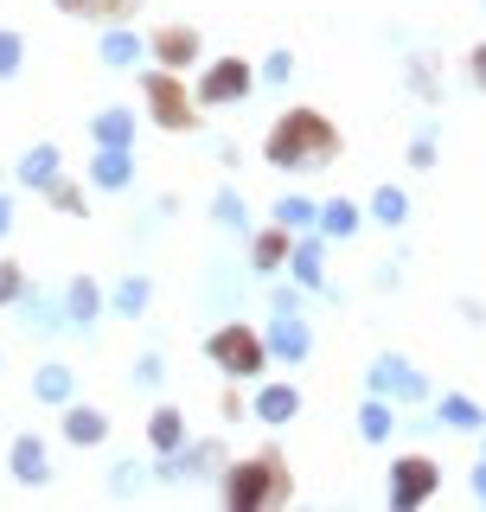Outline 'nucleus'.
I'll use <instances>...</instances> for the list:
<instances>
[{
  "label": "nucleus",
  "instance_id": "obj_30",
  "mask_svg": "<svg viewBox=\"0 0 486 512\" xmlns=\"http://www.w3.org/2000/svg\"><path fill=\"white\" fill-rule=\"evenodd\" d=\"M141 0H58V13H71V20H128Z\"/></svg>",
  "mask_w": 486,
  "mask_h": 512
},
{
  "label": "nucleus",
  "instance_id": "obj_6",
  "mask_svg": "<svg viewBox=\"0 0 486 512\" xmlns=\"http://www.w3.org/2000/svg\"><path fill=\"white\" fill-rule=\"evenodd\" d=\"M435 493H442V461H435V455H397V461H391V480H384V500H391L397 512H410V506H429Z\"/></svg>",
  "mask_w": 486,
  "mask_h": 512
},
{
  "label": "nucleus",
  "instance_id": "obj_14",
  "mask_svg": "<svg viewBox=\"0 0 486 512\" xmlns=\"http://www.w3.org/2000/svg\"><path fill=\"white\" fill-rule=\"evenodd\" d=\"M288 250H295V231H288V224H263V231H250V269H256V276L288 269Z\"/></svg>",
  "mask_w": 486,
  "mask_h": 512
},
{
  "label": "nucleus",
  "instance_id": "obj_3",
  "mask_svg": "<svg viewBox=\"0 0 486 512\" xmlns=\"http://www.w3.org/2000/svg\"><path fill=\"white\" fill-rule=\"evenodd\" d=\"M205 359L218 365L231 384H243V378H263L269 372V340H263V327H243V320H218L212 333H205Z\"/></svg>",
  "mask_w": 486,
  "mask_h": 512
},
{
  "label": "nucleus",
  "instance_id": "obj_26",
  "mask_svg": "<svg viewBox=\"0 0 486 512\" xmlns=\"http://www.w3.org/2000/svg\"><path fill=\"white\" fill-rule=\"evenodd\" d=\"M365 218L384 224V231H403V224H410V192H403V186H378L371 205H365Z\"/></svg>",
  "mask_w": 486,
  "mask_h": 512
},
{
  "label": "nucleus",
  "instance_id": "obj_7",
  "mask_svg": "<svg viewBox=\"0 0 486 512\" xmlns=\"http://www.w3.org/2000/svg\"><path fill=\"white\" fill-rule=\"evenodd\" d=\"M160 461V480H173V487H180V480H212V474H224V442L218 436H186L180 448H173V455H154Z\"/></svg>",
  "mask_w": 486,
  "mask_h": 512
},
{
  "label": "nucleus",
  "instance_id": "obj_19",
  "mask_svg": "<svg viewBox=\"0 0 486 512\" xmlns=\"http://www.w3.org/2000/svg\"><path fill=\"white\" fill-rule=\"evenodd\" d=\"M141 128V109H96L90 116V141L96 148H128Z\"/></svg>",
  "mask_w": 486,
  "mask_h": 512
},
{
  "label": "nucleus",
  "instance_id": "obj_13",
  "mask_svg": "<svg viewBox=\"0 0 486 512\" xmlns=\"http://www.w3.org/2000/svg\"><path fill=\"white\" fill-rule=\"evenodd\" d=\"M7 468H13V480H20V487H45V480H52V448H45L39 436H13Z\"/></svg>",
  "mask_w": 486,
  "mask_h": 512
},
{
  "label": "nucleus",
  "instance_id": "obj_29",
  "mask_svg": "<svg viewBox=\"0 0 486 512\" xmlns=\"http://www.w3.org/2000/svg\"><path fill=\"white\" fill-rule=\"evenodd\" d=\"M269 212H275V224H288V231H314V224H320V205L307 199V192H282Z\"/></svg>",
  "mask_w": 486,
  "mask_h": 512
},
{
  "label": "nucleus",
  "instance_id": "obj_10",
  "mask_svg": "<svg viewBox=\"0 0 486 512\" xmlns=\"http://www.w3.org/2000/svg\"><path fill=\"white\" fill-rule=\"evenodd\" d=\"M263 340H269V359L275 365H301L307 352H314V327H307V314H269V327H263Z\"/></svg>",
  "mask_w": 486,
  "mask_h": 512
},
{
  "label": "nucleus",
  "instance_id": "obj_21",
  "mask_svg": "<svg viewBox=\"0 0 486 512\" xmlns=\"http://www.w3.org/2000/svg\"><path fill=\"white\" fill-rule=\"evenodd\" d=\"M435 423L455 429V436H480V429H486V410H480L467 391H448L442 404H435Z\"/></svg>",
  "mask_w": 486,
  "mask_h": 512
},
{
  "label": "nucleus",
  "instance_id": "obj_40",
  "mask_svg": "<svg viewBox=\"0 0 486 512\" xmlns=\"http://www.w3.org/2000/svg\"><path fill=\"white\" fill-rule=\"evenodd\" d=\"M295 308H301V282H295V288L275 282V288H269V314H295Z\"/></svg>",
  "mask_w": 486,
  "mask_h": 512
},
{
  "label": "nucleus",
  "instance_id": "obj_5",
  "mask_svg": "<svg viewBox=\"0 0 486 512\" xmlns=\"http://www.w3.org/2000/svg\"><path fill=\"white\" fill-rule=\"evenodd\" d=\"M256 90V71L243 58H212L199 77H192V96H199V109H243Z\"/></svg>",
  "mask_w": 486,
  "mask_h": 512
},
{
  "label": "nucleus",
  "instance_id": "obj_24",
  "mask_svg": "<svg viewBox=\"0 0 486 512\" xmlns=\"http://www.w3.org/2000/svg\"><path fill=\"white\" fill-rule=\"evenodd\" d=\"M192 436V423H186V410H173V404H160L154 416H148V448L154 455H173V448H180Z\"/></svg>",
  "mask_w": 486,
  "mask_h": 512
},
{
  "label": "nucleus",
  "instance_id": "obj_38",
  "mask_svg": "<svg viewBox=\"0 0 486 512\" xmlns=\"http://www.w3.org/2000/svg\"><path fill=\"white\" fill-rule=\"evenodd\" d=\"M141 487V461H109V493H135Z\"/></svg>",
  "mask_w": 486,
  "mask_h": 512
},
{
  "label": "nucleus",
  "instance_id": "obj_34",
  "mask_svg": "<svg viewBox=\"0 0 486 512\" xmlns=\"http://www.w3.org/2000/svg\"><path fill=\"white\" fill-rule=\"evenodd\" d=\"M20 58H26V39L13 26H0V77H20Z\"/></svg>",
  "mask_w": 486,
  "mask_h": 512
},
{
  "label": "nucleus",
  "instance_id": "obj_35",
  "mask_svg": "<svg viewBox=\"0 0 486 512\" xmlns=\"http://www.w3.org/2000/svg\"><path fill=\"white\" fill-rule=\"evenodd\" d=\"M20 295H26V263H13V256H7V263H0V308H13Z\"/></svg>",
  "mask_w": 486,
  "mask_h": 512
},
{
  "label": "nucleus",
  "instance_id": "obj_32",
  "mask_svg": "<svg viewBox=\"0 0 486 512\" xmlns=\"http://www.w3.org/2000/svg\"><path fill=\"white\" fill-rule=\"evenodd\" d=\"M403 77H410V90L423 96L429 109L442 103V84H435V64H429V58H403Z\"/></svg>",
  "mask_w": 486,
  "mask_h": 512
},
{
  "label": "nucleus",
  "instance_id": "obj_23",
  "mask_svg": "<svg viewBox=\"0 0 486 512\" xmlns=\"http://www.w3.org/2000/svg\"><path fill=\"white\" fill-rule=\"evenodd\" d=\"M71 391H77V372H71V365H64V359H45L39 365V372H32V397H39V404H71Z\"/></svg>",
  "mask_w": 486,
  "mask_h": 512
},
{
  "label": "nucleus",
  "instance_id": "obj_45",
  "mask_svg": "<svg viewBox=\"0 0 486 512\" xmlns=\"http://www.w3.org/2000/svg\"><path fill=\"white\" fill-rule=\"evenodd\" d=\"M480 442H486V429H480Z\"/></svg>",
  "mask_w": 486,
  "mask_h": 512
},
{
  "label": "nucleus",
  "instance_id": "obj_17",
  "mask_svg": "<svg viewBox=\"0 0 486 512\" xmlns=\"http://www.w3.org/2000/svg\"><path fill=\"white\" fill-rule=\"evenodd\" d=\"M64 442H71V448H103V442H109V410H96V404H64Z\"/></svg>",
  "mask_w": 486,
  "mask_h": 512
},
{
  "label": "nucleus",
  "instance_id": "obj_1",
  "mask_svg": "<svg viewBox=\"0 0 486 512\" xmlns=\"http://www.w3.org/2000/svg\"><path fill=\"white\" fill-rule=\"evenodd\" d=\"M263 160L275 173H320L339 160V128L320 109H282L263 135Z\"/></svg>",
  "mask_w": 486,
  "mask_h": 512
},
{
  "label": "nucleus",
  "instance_id": "obj_33",
  "mask_svg": "<svg viewBox=\"0 0 486 512\" xmlns=\"http://www.w3.org/2000/svg\"><path fill=\"white\" fill-rule=\"evenodd\" d=\"M45 199H52L64 218H84V205H90V199H84V186H77V180H64V173H58L52 186H45Z\"/></svg>",
  "mask_w": 486,
  "mask_h": 512
},
{
  "label": "nucleus",
  "instance_id": "obj_42",
  "mask_svg": "<svg viewBox=\"0 0 486 512\" xmlns=\"http://www.w3.org/2000/svg\"><path fill=\"white\" fill-rule=\"evenodd\" d=\"M218 416H224V423H243V397L224 391V397H218Z\"/></svg>",
  "mask_w": 486,
  "mask_h": 512
},
{
  "label": "nucleus",
  "instance_id": "obj_37",
  "mask_svg": "<svg viewBox=\"0 0 486 512\" xmlns=\"http://www.w3.org/2000/svg\"><path fill=\"white\" fill-rule=\"evenodd\" d=\"M410 167H416V173H429V167H435V122L416 128V141H410Z\"/></svg>",
  "mask_w": 486,
  "mask_h": 512
},
{
  "label": "nucleus",
  "instance_id": "obj_11",
  "mask_svg": "<svg viewBox=\"0 0 486 512\" xmlns=\"http://www.w3.org/2000/svg\"><path fill=\"white\" fill-rule=\"evenodd\" d=\"M288 276L301 288H314V295H327V237L314 231H295V250H288Z\"/></svg>",
  "mask_w": 486,
  "mask_h": 512
},
{
  "label": "nucleus",
  "instance_id": "obj_12",
  "mask_svg": "<svg viewBox=\"0 0 486 512\" xmlns=\"http://www.w3.org/2000/svg\"><path fill=\"white\" fill-rule=\"evenodd\" d=\"M250 416H256V423H269V429L295 423V416H301V391L288 378H263V384H256V397H250Z\"/></svg>",
  "mask_w": 486,
  "mask_h": 512
},
{
  "label": "nucleus",
  "instance_id": "obj_44",
  "mask_svg": "<svg viewBox=\"0 0 486 512\" xmlns=\"http://www.w3.org/2000/svg\"><path fill=\"white\" fill-rule=\"evenodd\" d=\"M7 231H13V199L0 192V237H7Z\"/></svg>",
  "mask_w": 486,
  "mask_h": 512
},
{
  "label": "nucleus",
  "instance_id": "obj_18",
  "mask_svg": "<svg viewBox=\"0 0 486 512\" xmlns=\"http://www.w3.org/2000/svg\"><path fill=\"white\" fill-rule=\"evenodd\" d=\"M103 308H109V295H103V288H96L90 276H77L71 288H64V320H71L77 333H90V327H96V314H103Z\"/></svg>",
  "mask_w": 486,
  "mask_h": 512
},
{
  "label": "nucleus",
  "instance_id": "obj_36",
  "mask_svg": "<svg viewBox=\"0 0 486 512\" xmlns=\"http://www.w3.org/2000/svg\"><path fill=\"white\" fill-rule=\"evenodd\" d=\"M135 384H141V391H160V384H167V359H160V352H141V359H135Z\"/></svg>",
  "mask_w": 486,
  "mask_h": 512
},
{
  "label": "nucleus",
  "instance_id": "obj_43",
  "mask_svg": "<svg viewBox=\"0 0 486 512\" xmlns=\"http://www.w3.org/2000/svg\"><path fill=\"white\" fill-rule=\"evenodd\" d=\"M467 480H474V500H480V506H486V455H480V461H474V474H467Z\"/></svg>",
  "mask_w": 486,
  "mask_h": 512
},
{
  "label": "nucleus",
  "instance_id": "obj_28",
  "mask_svg": "<svg viewBox=\"0 0 486 512\" xmlns=\"http://www.w3.org/2000/svg\"><path fill=\"white\" fill-rule=\"evenodd\" d=\"M148 301H154V282L148 276H122L116 288H109V314H122V320H141V314H148Z\"/></svg>",
  "mask_w": 486,
  "mask_h": 512
},
{
  "label": "nucleus",
  "instance_id": "obj_22",
  "mask_svg": "<svg viewBox=\"0 0 486 512\" xmlns=\"http://www.w3.org/2000/svg\"><path fill=\"white\" fill-rule=\"evenodd\" d=\"M96 58H103L109 71H128L135 58H148V39H141L135 26H109V32H103V45H96Z\"/></svg>",
  "mask_w": 486,
  "mask_h": 512
},
{
  "label": "nucleus",
  "instance_id": "obj_27",
  "mask_svg": "<svg viewBox=\"0 0 486 512\" xmlns=\"http://www.w3.org/2000/svg\"><path fill=\"white\" fill-rule=\"evenodd\" d=\"M365 231V205H352V199H327L320 205V237H359Z\"/></svg>",
  "mask_w": 486,
  "mask_h": 512
},
{
  "label": "nucleus",
  "instance_id": "obj_20",
  "mask_svg": "<svg viewBox=\"0 0 486 512\" xmlns=\"http://www.w3.org/2000/svg\"><path fill=\"white\" fill-rule=\"evenodd\" d=\"M13 308H20V320L39 327V333H64V327H71V320H64V301H52L45 288H32V282H26V295L13 301Z\"/></svg>",
  "mask_w": 486,
  "mask_h": 512
},
{
  "label": "nucleus",
  "instance_id": "obj_41",
  "mask_svg": "<svg viewBox=\"0 0 486 512\" xmlns=\"http://www.w3.org/2000/svg\"><path fill=\"white\" fill-rule=\"evenodd\" d=\"M467 84H474V90H486V39L474 45V52H467Z\"/></svg>",
  "mask_w": 486,
  "mask_h": 512
},
{
  "label": "nucleus",
  "instance_id": "obj_16",
  "mask_svg": "<svg viewBox=\"0 0 486 512\" xmlns=\"http://www.w3.org/2000/svg\"><path fill=\"white\" fill-rule=\"evenodd\" d=\"M90 186L96 192H128L135 186V154L128 148H96L90 154Z\"/></svg>",
  "mask_w": 486,
  "mask_h": 512
},
{
  "label": "nucleus",
  "instance_id": "obj_39",
  "mask_svg": "<svg viewBox=\"0 0 486 512\" xmlns=\"http://www.w3.org/2000/svg\"><path fill=\"white\" fill-rule=\"evenodd\" d=\"M256 77H263V84H288V77H295V52H269Z\"/></svg>",
  "mask_w": 486,
  "mask_h": 512
},
{
  "label": "nucleus",
  "instance_id": "obj_9",
  "mask_svg": "<svg viewBox=\"0 0 486 512\" xmlns=\"http://www.w3.org/2000/svg\"><path fill=\"white\" fill-rule=\"evenodd\" d=\"M148 58L167 64V71H192V64L205 58L199 26H186V20H160V26H148Z\"/></svg>",
  "mask_w": 486,
  "mask_h": 512
},
{
  "label": "nucleus",
  "instance_id": "obj_8",
  "mask_svg": "<svg viewBox=\"0 0 486 512\" xmlns=\"http://www.w3.org/2000/svg\"><path fill=\"white\" fill-rule=\"evenodd\" d=\"M365 384H371L378 397H391V404H429V378L416 372L403 352H384V359H371Z\"/></svg>",
  "mask_w": 486,
  "mask_h": 512
},
{
  "label": "nucleus",
  "instance_id": "obj_25",
  "mask_svg": "<svg viewBox=\"0 0 486 512\" xmlns=\"http://www.w3.org/2000/svg\"><path fill=\"white\" fill-rule=\"evenodd\" d=\"M391 429H397V404L371 391L365 404H359V436H365L371 448H384V442H391Z\"/></svg>",
  "mask_w": 486,
  "mask_h": 512
},
{
  "label": "nucleus",
  "instance_id": "obj_31",
  "mask_svg": "<svg viewBox=\"0 0 486 512\" xmlns=\"http://www.w3.org/2000/svg\"><path fill=\"white\" fill-rule=\"evenodd\" d=\"M212 224H218V231H250V205H243V192H237V186H218V199H212Z\"/></svg>",
  "mask_w": 486,
  "mask_h": 512
},
{
  "label": "nucleus",
  "instance_id": "obj_15",
  "mask_svg": "<svg viewBox=\"0 0 486 512\" xmlns=\"http://www.w3.org/2000/svg\"><path fill=\"white\" fill-rule=\"evenodd\" d=\"M13 173H20V186H32V192H45L64 173V154H58V141H32V148L13 160Z\"/></svg>",
  "mask_w": 486,
  "mask_h": 512
},
{
  "label": "nucleus",
  "instance_id": "obj_2",
  "mask_svg": "<svg viewBox=\"0 0 486 512\" xmlns=\"http://www.w3.org/2000/svg\"><path fill=\"white\" fill-rule=\"evenodd\" d=\"M288 493H295V474H288V461L263 448V455L250 461H224V506L250 512V506H282Z\"/></svg>",
  "mask_w": 486,
  "mask_h": 512
},
{
  "label": "nucleus",
  "instance_id": "obj_4",
  "mask_svg": "<svg viewBox=\"0 0 486 512\" xmlns=\"http://www.w3.org/2000/svg\"><path fill=\"white\" fill-rule=\"evenodd\" d=\"M141 103H148V122L154 128H167V135H192L199 128V96H192L180 84V71H167V64H148L141 71Z\"/></svg>",
  "mask_w": 486,
  "mask_h": 512
}]
</instances>
